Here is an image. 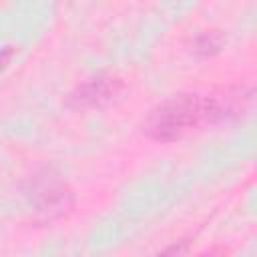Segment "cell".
I'll return each mask as SVG.
<instances>
[{
    "instance_id": "7a4b0ae2",
    "label": "cell",
    "mask_w": 257,
    "mask_h": 257,
    "mask_svg": "<svg viewBox=\"0 0 257 257\" xmlns=\"http://www.w3.org/2000/svg\"><path fill=\"white\" fill-rule=\"evenodd\" d=\"M118 88H120V82L116 78H94L78 88V92L74 94V100H78L80 104L96 106L110 100L118 92Z\"/></svg>"
},
{
    "instance_id": "8992f818",
    "label": "cell",
    "mask_w": 257,
    "mask_h": 257,
    "mask_svg": "<svg viewBox=\"0 0 257 257\" xmlns=\"http://www.w3.org/2000/svg\"><path fill=\"white\" fill-rule=\"evenodd\" d=\"M201 257H225V249H211V251L203 253Z\"/></svg>"
},
{
    "instance_id": "6da1fadb",
    "label": "cell",
    "mask_w": 257,
    "mask_h": 257,
    "mask_svg": "<svg viewBox=\"0 0 257 257\" xmlns=\"http://www.w3.org/2000/svg\"><path fill=\"white\" fill-rule=\"evenodd\" d=\"M209 122L207 98L197 94H179L161 102L147 118L145 133L155 141H175L193 126Z\"/></svg>"
},
{
    "instance_id": "277c9868",
    "label": "cell",
    "mask_w": 257,
    "mask_h": 257,
    "mask_svg": "<svg viewBox=\"0 0 257 257\" xmlns=\"http://www.w3.org/2000/svg\"><path fill=\"white\" fill-rule=\"evenodd\" d=\"M14 54H16V48L14 46H6V48L0 50V72L10 64V60H12Z\"/></svg>"
},
{
    "instance_id": "5b68a950",
    "label": "cell",
    "mask_w": 257,
    "mask_h": 257,
    "mask_svg": "<svg viewBox=\"0 0 257 257\" xmlns=\"http://www.w3.org/2000/svg\"><path fill=\"white\" fill-rule=\"evenodd\" d=\"M183 251H185V243H183V245H175V247H171V249L163 251V253H161V255H157V257H179Z\"/></svg>"
},
{
    "instance_id": "3957f363",
    "label": "cell",
    "mask_w": 257,
    "mask_h": 257,
    "mask_svg": "<svg viewBox=\"0 0 257 257\" xmlns=\"http://www.w3.org/2000/svg\"><path fill=\"white\" fill-rule=\"evenodd\" d=\"M219 46H221V38L211 32V34H201V36H197V40H195V44H193V50L199 52V54H203V56H207V54L217 52Z\"/></svg>"
}]
</instances>
